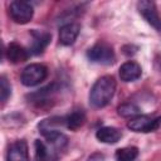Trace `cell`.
<instances>
[{
  "label": "cell",
  "mask_w": 161,
  "mask_h": 161,
  "mask_svg": "<svg viewBox=\"0 0 161 161\" xmlns=\"http://www.w3.org/2000/svg\"><path fill=\"white\" fill-rule=\"evenodd\" d=\"M116 92V80L112 75H103L98 78L91 88L89 103L94 108H102L109 103Z\"/></svg>",
  "instance_id": "1"
},
{
  "label": "cell",
  "mask_w": 161,
  "mask_h": 161,
  "mask_svg": "<svg viewBox=\"0 0 161 161\" xmlns=\"http://www.w3.org/2000/svg\"><path fill=\"white\" fill-rule=\"evenodd\" d=\"M87 57L91 62L99 64H112L116 59L113 48L104 42H98L92 48H89L87 52Z\"/></svg>",
  "instance_id": "2"
},
{
  "label": "cell",
  "mask_w": 161,
  "mask_h": 161,
  "mask_svg": "<svg viewBox=\"0 0 161 161\" xmlns=\"http://www.w3.org/2000/svg\"><path fill=\"white\" fill-rule=\"evenodd\" d=\"M48 75V69L43 64H30L25 67L20 74V80L26 87H34L39 83H42Z\"/></svg>",
  "instance_id": "3"
},
{
  "label": "cell",
  "mask_w": 161,
  "mask_h": 161,
  "mask_svg": "<svg viewBox=\"0 0 161 161\" xmlns=\"http://www.w3.org/2000/svg\"><path fill=\"white\" fill-rule=\"evenodd\" d=\"M34 9L30 3L15 0L9 5V15L16 24H26L31 20Z\"/></svg>",
  "instance_id": "4"
},
{
  "label": "cell",
  "mask_w": 161,
  "mask_h": 161,
  "mask_svg": "<svg viewBox=\"0 0 161 161\" xmlns=\"http://www.w3.org/2000/svg\"><path fill=\"white\" fill-rule=\"evenodd\" d=\"M161 125V117H151V116H145V114H138V116H135L132 118H130L128 123H127V127L131 130V131H135V132H143V133H147V132H153L156 131Z\"/></svg>",
  "instance_id": "5"
},
{
  "label": "cell",
  "mask_w": 161,
  "mask_h": 161,
  "mask_svg": "<svg viewBox=\"0 0 161 161\" xmlns=\"http://www.w3.org/2000/svg\"><path fill=\"white\" fill-rule=\"evenodd\" d=\"M137 9L140 14L143 16V19L150 25H152L158 33H161V19L157 14L155 3L150 0H141L137 3Z\"/></svg>",
  "instance_id": "6"
},
{
  "label": "cell",
  "mask_w": 161,
  "mask_h": 161,
  "mask_svg": "<svg viewBox=\"0 0 161 161\" xmlns=\"http://www.w3.org/2000/svg\"><path fill=\"white\" fill-rule=\"evenodd\" d=\"M34 147H35L34 161H58L59 151H57L48 142L36 140L34 142Z\"/></svg>",
  "instance_id": "7"
},
{
  "label": "cell",
  "mask_w": 161,
  "mask_h": 161,
  "mask_svg": "<svg viewBox=\"0 0 161 161\" xmlns=\"http://www.w3.org/2000/svg\"><path fill=\"white\" fill-rule=\"evenodd\" d=\"M58 91V87L55 83H52L31 94H29L28 97L30 98V101L33 103H35L38 107H44V106H50V102L53 99L54 93Z\"/></svg>",
  "instance_id": "8"
},
{
  "label": "cell",
  "mask_w": 161,
  "mask_h": 161,
  "mask_svg": "<svg viewBox=\"0 0 161 161\" xmlns=\"http://www.w3.org/2000/svg\"><path fill=\"white\" fill-rule=\"evenodd\" d=\"M6 161H29L28 143L25 140H18L9 146Z\"/></svg>",
  "instance_id": "9"
},
{
  "label": "cell",
  "mask_w": 161,
  "mask_h": 161,
  "mask_svg": "<svg viewBox=\"0 0 161 161\" xmlns=\"http://www.w3.org/2000/svg\"><path fill=\"white\" fill-rule=\"evenodd\" d=\"M30 34L33 36V42H31L29 52L34 55L42 54L44 49L48 47V44L50 43L52 35L47 31H39V30H31Z\"/></svg>",
  "instance_id": "10"
},
{
  "label": "cell",
  "mask_w": 161,
  "mask_h": 161,
  "mask_svg": "<svg viewBox=\"0 0 161 161\" xmlns=\"http://www.w3.org/2000/svg\"><path fill=\"white\" fill-rule=\"evenodd\" d=\"M142 74L141 65L133 60H128L119 67V78L123 82L137 80Z\"/></svg>",
  "instance_id": "11"
},
{
  "label": "cell",
  "mask_w": 161,
  "mask_h": 161,
  "mask_svg": "<svg viewBox=\"0 0 161 161\" xmlns=\"http://www.w3.org/2000/svg\"><path fill=\"white\" fill-rule=\"evenodd\" d=\"M80 31V25L77 23L64 24L59 29V42L63 45H72Z\"/></svg>",
  "instance_id": "12"
},
{
  "label": "cell",
  "mask_w": 161,
  "mask_h": 161,
  "mask_svg": "<svg viewBox=\"0 0 161 161\" xmlns=\"http://www.w3.org/2000/svg\"><path fill=\"white\" fill-rule=\"evenodd\" d=\"M6 58L10 63L18 64V63H23L29 58L30 52L26 50L23 45L18 44V43H10L6 48Z\"/></svg>",
  "instance_id": "13"
},
{
  "label": "cell",
  "mask_w": 161,
  "mask_h": 161,
  "mask_svg": "<svg viewBox=\"0 0 161 161\" xmlns=\"http://www.w3.org/2000/svg\"><path fill=\"white\" fill-rule=\"evenodd\" d=\"M96 137L98 138V141L103 143H116L122 137V133L118 128L107 126V127H101L96 132Z\"/></svg>",
  "instance_id": "14"
},
{
  "label": "cell",
  "mask_w": 161,
  "mask_h": 161,
  "mask_svg": "<svg viewBox=\"0 0 161 161\" xmlns=\"http://www.w3.org/2000/svg\"><path fill=\"white\" fill-rule=\"evenodd\" d=\"M65 119V127L70 131H77L78 128H80L84 122H86V113L83 109H74L69 114H67L64 117Z\"/></svg>",
  "instance_id": "15"
},
{
  "label": "cell",
  "mask_w": 161,
  "mask_h": 161,
  "mask_svg": "<svg viewBox=\"0 0 161 161\" xmlns=\"http://www.w3.org/2000/svg\"><path fill=\"white\" fill-rule=\"evenodd\" d=\"M45 137V141L52 145L57 151L62 152L63 150H65L67 145H68V137L62 133L60 131H53V132H49L47 135H44Z\"/></svg>",
  "instance_id": "16"
},
{
  "label": "cell",
  "mask_w": 161,
  "mask_h": 161,
  "mask_svg": "<svg viewBox=\"0 0 161 161\" xmlns=\"http://www.w3.org/2000/svg\"><path fill=\"white\" fill-rule=\"evenodd\" d=\"M62 126H65V119L64 117H50V118H47V119H43L40 123H39V131L40 133L44 136L49 132H53V131H59L58 128L62 127Z\"/></svg>",
  "instance_id": "17"
},
{
  "label": "cell",
  "mask_w": 161,
  "mask_h": 161,
  "mask_svg": "<svg viewBox=\"0 0 161 161\" xmlns=\"http://www.w3.org/2000/svg\"><path fill=\"white\" fill-rule=\"evenodd\" d=\"M138 156V148L135 146L118 148L114 153L116 161H135Z\"/></svg>",
  "instance_id": "18"
},
{
  "label": "cell",
  "mask_w": 161,
  "mask_h": 161,
  "mask_svg": "<svg viewBox=\"0 0 161 161\" xmlns=\"http://www.w3.org/2000/svg\"><path fill=\"white\" fill-rule=\"evenodd\" d=\"M117 112L121 117H135V116H138V112H140V108L135 104V103H131V102H127V103H123L121 106H118L117 108Z\"/></svg>",
  "instance_id": "19"
},
{
  "label": "cell",
  "mask_w": 161,
  "mask_h": 161,
  "mask_svg": "<svg viewBox=\"0 0 161 161\" xmlns=\"http://www.w3.org/2000/svg\"><path fill=\"white\" fill-rule=\"evenodd\" d=\"M0 94H1V102L5 103L8 98L11 96V86L8 82L5 75H1L0 78Z\"/></svg>",
  "instance_id": "20"
},
{
  "label": "cell",
  "mask_w": 161,
  "mask_h": 161,
  "mask_svg": "<svg viewBox=\"0 0 161 161\" xmlns=\"http://www.w3.org/2000/svg\"><path fill=\"white\" fill-rule=\"evenodd\" d=\"M87 161H104V155L101 152H94L88 157Z\"/></svg>",
  "instance_id": "21"
},
{
  "label": "cell",
  "mask_w": 161,
  "mask_h": 161,
  "mask_svg": "<svg viewBox=\"0 0 161 161\" xmlns=\"http://www.w3.org/2000/svg\"><path fill=\"white\" fill-rule=\"evenodd\" d=\"M157 62H158V65H160V68H161V55H158V58H157Z\"/></svg>",
  "instance_id": "22"
}]
</instances>
